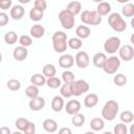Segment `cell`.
I'll return each instance as SVG.
<instances>
[{
    "label": "cell",
    "instance_id": "cell-24",
    "mask_svg": "<svg viewBox=\"0 0 134 134\" xmlns=\"http://www.w3.org/2000/svg\"><path fill=\"white\" fill-rule=\"evenodd\" d=\"M107 58L108 57L104 52H96L92 58V63L96 68H103Z\"/></svg>",
    "mask_w": 134,
    "mask_h": 134
},
{
    "label": "cell",
    "instance_id": "cell-51",
    "mask_svg": "<svg viewBox=\"0 0 134 134\" xmlns=\"http://www.w3.org/2000/svg\"><path fill=\"white\" fill-rule=\"evenodd\" d=\"M103 134H113L112 132H110V131H106V132H104Z\"/></svg>",
    "mask_w": 134,
    "mask_h": 134
},
{
    "label": "cell",
    "instance_id": "cell-9",
    "mask_svg": "<svg viewBox=\"0 0 134 134\" xmlns=\"http://www.w3.org/2000/svg\"><path fill=\"white\" fill-rule=\"evenodd\" d=\"M118 54H119V60H122L125 62H130L134 58V48L132 45L129 44L122 45L118 49Z\"/></svg>",
    "mask_w": 134,
    "mask_h": 134
},
{
    "label": "cell",
    "instance_id": "cell-27",
    "mask_svg": "<svg viewBox=\"0 0 134 134\" xmlns=\"http://www.w3.org/2000/svg\"><path fill=\"white\" fill-rule=\"evenodd\" d=\"M43 16H44V12H42V10L36 8V7H32L29 10V18H30L31 21L39 22L43 19Z\"/></svg>",
    "mask_w": 134,
    "mask_h": 134
},
{
    "label": "cell",
    "instance_id": "cell-17",
    "mask_svg": "<svg viewBox=\"0 0 134 134\" xmlns=\"http://www.w3.org/2000/svg\"><path fill=\"white\" fill-rule=\"evenodd\" d=\"M98 95L96 93H88L84 98V106L86 108H94L98 104Z\"/></svg>",
    "mask_w": 134,
    "mask_h": 134
},
{
    "label": "cell",
    "instance_id": "cell-33",
    "mask_svg": "<svg viewBox=\"0 0 134 134\" xmlns=\"http://www.w3.org/2000/svg\"><path fill=\"white\" fill-rule=\"evenodd\" d=\"M46 85L51 89H57L62 86V81L57 76H52V77L46 79Z\"/></svg>",
    "mask_w": 134,
    "mask_h": 134
},
{
    "label": "cell",
    "instance_id": "cell-43",
    "mask_svg": "<svg viewBox=\"0 0 134 134\" xmlns=\"http://www.w3.org/2000/svg\"><path fill=\"white\" fill-rule=\"evenodd\" d=\"M23 134H36V125L32 121H29L26 128L23 131Z\"/></svg>",
    "mask_w": 134,
    "mask_h": 134
},
{
    "label": "cell",
    "instance_id": "cell-14",
    "mask_svg": "<svg viewBox=\"0 0 134 134\" xmlns=\"http://www.w3.org/2000/svg\"><path fill=\"white\" fill-rule=\"evenodd\" d=\"M27 55H28V50L23 46H17L13 50V57L18 62H23L27 58Z\"/></svg>",
    "mask_w": 134,
    "mask_h": 134
},
{
    "label": "cell",
    "instance_id": "cell-15",
    "mask_svg": "<svg viewBox=\"0 0 134 134\" xmlns=\"http://www.w3.org/2000/svg\"><path fill=\"white\" fill-rule=\"evenodd\" d=\"M24 14H25V9L21 4H16V5L12 6V8L9 10V16L14 20H21L23 18Z\"/></svg>",
    "mask_w": 134,
    "mask_h": 134
},
{
    "label": "cell",
    "instance_id": "cell-5",
    "mask_svg": "<svg viewBox=\"0 0 134 134\" xmlns=\"http://www.w3.org/2000/svg\"><path fill=\"white\" fill-rule=\"evenodd\" d=\"M69 86L71 96H81L84 93L88 92L90 89V85L85 80H75L74 82L69 84Z\"/></svg>",
    "mask_w": 134,
    "mask_h": 134
},
{
    "label": "cell",
    "instance_id": "cell-35",
    "mask_svg": "<svg viewBox=\"0 0 134 134\" xmlns=\"http://www.w3.org/2000/svg\"><path fill=\"white\" fill-rule=\"evenodd\" d=\"M61 81H63L64 84H71L72 82L75 81L74 73H73L71 70H65V71L62 73V79H61Z\"/></svg>",
    "mask_w": 134,
    "mask_h": 134
},
{
    "label": "cell",
    "instance_id": "cell-46",
    "mask_svg": "<svg viewBox=\"0 0 134 134\" xmlns=\"http://www.w3.org/2000/svg\"><path fill=\"white\" fill-rule=\"evenodd\" d=\"M59 134H72V131L68 127H63L59 130Z\"/></svg>",
    "mask_w": 134,
    "mask_h": 134
},
{
    "label": "cell",
    "instance_id": "cell-29",
    "mask_svg": "<svg viewBox=\"0 0 134 134\" xmlns=\"http://www.w3.org/2000/svg\"><path fill=\"white\" fill-rule=\"evenodd\" d=\"M119 119H120V121L122 124H131L134 120V114L130 110H125V111H122L120 113Z\"/></svg>",
    "mask_w": 134,
    "mask_h": 134
},
{
    "label": "cell",
    "instance_id": "cell-44",
    "mask_svg": "<svg viewBox=\"0 0 134 134\" xmlns=\"http://www.w3.org/2000/svg\"><path fill=\"white\" fill-rule=\"evenodd\" d=\"M12 0H0V8L2 10H6V9H10L12 8Z\"/></svg>",
    "mask_w": 134,
    "mask_h": 134
},
{
    "label": "cell",
    "instance_id": "cell-41",
    "mask_svg": "<svg viewBox=\"0 0 134 134\" xmlns=\"http://www.w3.org/2000/svg\"><path fill=\"white\" fill-rule=\"evenodd\" d=\"M60 94L63 98H69L71 97V92H70V86L69 84H62L60 87Z\"/></svg>",
    "mask_w": 134,
    "mask_h": 134
},
{
    "label": "cell",
    "instance_id": "cell-11",
    "mask_svg": "<svg viewBox=\"0 0 134 134\" xmlns=\"http://www.w3.org/2000/svg\"><path fill=\"white\" fill-rule=\"evenodd\" d=\"M64 107H65V111H66L67 114L74 115V114L80 113L82 105H81L80 100H77V99H70V100L67 102V104Z\"/></svg>",
    "mask_w": 134,
    "mask_h": 134
},
{
    "label": "cell",
    "instance_id": "cell-19",
    "mask_svg": "<svg viewBox=\"0 0 134 134\" xmlns=\"http://www.w3.org/2000/svg\"><path fill=\"white\" fill-rule=\"evenodd\" d=\"M65 106L64 98L61 95H55L51 100V109L54 112H61Z\"/></svg>",
    "mask_w": 134,
    "mask_h": 134
},
{
    "label": "cell",
    "instance_id": "cell-52",
    "mask_svg": "<svg viewBox=\"0 0 134 134\" xmlns=\"http://www.w3.org/2000/svg\"><path fill=\"white\" fill-rule=\"evenodd\" d=\"M2 62V54H1V52H0V63Z\"/></svg>",
    "mask_w": 134,
    "mask_h": 134
},
{
    "label": "cell",
    "instance_id": "cell-37",
    "mask_svg": "<svg viewBox=\"0 0 134 134\" xmlns=\"http://www.w3.org/2000/svg\"><path fill=\"white\" fill-rule=\"evenodd\" d=\"M6 87L10 91H18L21 89V82L17 79H10L6 83Z\"/></svg>",
    "mask_w": 134,
    "mask_h": 134
},
{
    "label": "cell",
    "instance_id": "cell-38",
    "mask_svg": "<svg viewBox=\"0 0 134 134\" xmlns=\"http://www.w3.org/2000/svg\"><path fill=\"white\" fill-rule=\"evenodd\" d=\"M19 43H20V46H23L25 48L29 47L32 45V38L28 35H22L20 38H19Z\"/></svg>",
    "mask_w": 134,
    "mask_h": 134
},
{
    "label": "cell",
    "instance_id": "cell-30",
    "mask_svg": "<svg viewBox=\"0 0 134 134\" xmlns=\"http://www.w3.org/2000/svg\"><path fill=\"white\" fill-rule=\"evenodd\" d=\"M67 46L73 50H79L82 48L83 46V42L81 39L76 38V37H73V38H70L68 41H67Z\"/></svg>",
    "mask_w": 134,
    "mask_h": 134
},
{
    "label": "cell",
    "instance_id": "cell-25",
    "mask_svg": "<svg viewBox=\"0 0 134 134\" xmlns=\"http://www.w3.org/2000/svg\"><path fill=\"white\" fill-rule=\"evenodd\" d=\"M30 83L34 86L42 87V86L46 85V77L42 73H35L30 77Z\"/></svg>",
    "mask_w": 134,
    "mask_h": 134
},
{
    "label": "cell",
    "instance_id": "cell-49",
    "mask_svg": "<svg viewBox=\"0 0 134 134\" xmlns=\"http://www.w3.org/2000/svg\"><path fill=\"white\" fill-rule=\"evenodd\" d=\"M12 134H23V132H21V131H15V132H12Z\"/></svg>",
    "mask_w": 134,
    "mask_h": 134
},
{
    "label": "cell",
    "instance_id": "cell-22",
    "mask_svg": "<svg viewBox=\"0 0 134 134\" xmlns=\"http://www.w3.org/2000/svg\"><path fill=\"white\" fill-rule=\"evenodd\" d=\"M89 126L93 132H97L105 128V120L102 117H94L90 120Z\"/></svg>",
    "mask_w": 134,
    "mask_h": 134
},
{
    "label": "cell",
    "instance_id": "cell-45",
    "mask_svg": "<svg viewBox=\"0 0 134 134\" xmlns=\"http://www.w3.org/2000/svg\"><path fill=\"white\" fill-rule=\"evenodd\" d=\"M8 23V15L4 12H0V27L5 26Z\"/></svg>",
    "mask_w": 134,
    "mask_h": 134
},
{
    "label": "cell",
    "instance_id": "cell-16",
    "mask_svg": "<svg viewBox=\"0 0 134 134\" xmlns=\"http://www.w3.org/2000/svg\"><path fill=\"white\" fill-rule=\"evenodd\" d=\"M29 34H30V37L31 38L40 39V38L44 37V35H45V28L41 24H35V25H32L30 27Z\"/></svg>",
    "mask_w": 134,
    "mask_h": 134
},
{
    "label": "cell",
    "instance_id": "cell-36",
    "mask_svg": "<svg viewBox=\"0 0 134 134\" xmlns=\"http://www.w3.org/2000/svg\"><path fill=\"white\" fill-rule=\"evenodd\" d=\"M113 82H114V84H115L116 86L122 87V86H125V85L127 84L128 79H127V76H126L124 73H117V74L114 75Z\"/></svg>",
    "mask_w": 134,
    "mask_h": 134
},
{
    "label": "cell",
    "instance_id": "cell-6",
    "mask_svg": "<svg viewBox=\"0 0 134 134\" xmlns=\"http://www.w3.org/2000/svg\"><path fill=\"white\" fill-rule=\"evenodd\" d=\"M59 20L64 29L70 30L75 26V17L67 9H62L59 13Z\"/></svg>",
    "mask_w": 134,
    "mask_h": 134
},
{
    "label": "cell",
    "instance_id": "cell-7",
    "mask_svg": "<svg viewBox=\"0 0 134 134\" xmlns=\"http://www.w3.org/2000/svg\"><path fill=\"white\" fill-rule=\"evenodd\" d=\"M120 67V60L118 57L116 55H111L109 58H107L104 66H103V70L107 73V74H114L117 72V70Z\"/></svg>",
    "mask_w": 134,
    "mask_h": 134
},
{
    "label": "cell",
    "instance_id": "cell-2",
    "mask_svg": "<svg viewBox=\"0 0 134 134\" xmlns=\"http://www.w3.org/2000/svg\"><path fill=\"white\" fill-rule=\"evenodd\" d=\"M52 47L58 53H64L67 50V35L64 31L57 30L52 35Z\"/></svg>",
    "mask_w": 134,
    "mask_h": 134
},
{
    "label": "cell",
    "instance_id": "cell-3",
    "mask_svg": "<svg viewBox=\"0 0 134 134\" xmlns=\"http://www.w3.org/2000/svg\"><path fill=\"white\" fill-rule=\"evenodd\" d=\"M108 24L116 32H122L127 29V23L125 19L118 13H112L108 17Z\"/></svg>",
    "mask_w": 134,
    "mask_h": 134
},
{
    "label": "cell",
    "instance_id": "cell-21",
    "mask_svg": "<svg viewBox=\"0 0 134 134\" xmlns=\"http://www.w3.org/2000/svg\"><path fill=\"white\" fill-rule=\"evenodd\" d=\"M42 127L47 133H54L58 130V122L52 118H47L43 121Z\"/></svg>",
    "mask_w": 134,
    "mask_h": 134
},
{
    "label": "cell",
    "instance_id": "cell-13",
    "mask_svg": "<svg viewBox=\"0 0 134 134\" xmlns=\"http://www.w3.org/2000/svg\"><path fill=\"white\" fill-rule=\"evenodd\" d=\"M45 104H46V102H45L44 97L37 96V97H34V98H30V100L28 103V106H29V109L32 110V111H40L45 107Z\"/></svg>",
    "mask_w": 134,
    "mask_h": 134
},
{
    "label": "cell",
    "instance_id": "cell-4",
    "mask_svg": "<svg viewBox=\"0 0 134 134\" xmlns=\"http://www.w3.org/2000/svg\"><path fill=\"white\" fill-rule=\"evenodd\" d=\"M81 21L87 25L96 26L102 23V17L97 14L96 10H89L85 9L81 13Z\"/></svg>",
    "mask_w": 134,
    "mask_h": 134
},
{
    "label": "cell",
    "instance_id": "cell-40",
    "mask_svg": "<svg viewBox=\"0 0 134 134\" xmlns=\"http://www.w3.org/2000/svg\"><path fill=\"white\" fill-rule=\"evenodd\" d=\"M113 134H128V128L126 124L118 122L113 128Z\"/></svg>",
    "mask_w": 134,
    "mask_h": 134
},
{
    "label": "cell",
    "instance_id": "cell-42",
    "mask_svg": "<svg viewBox=\"0 0 134 134\" xmlns=\"http://www.w3.org/2000/svg\"><path fill=\"white\" fill-rule=\"evenodd\" d=\"M34 7L44 12L46 8H47V2L45 0H35L34 2Z\"/></svg>",
    "mask_w": 134,
    "mask_h": 134
},
{
    "label": "cell",
    "instance_id": "cell-48",
    "mask_svg": "<svg viewBox=\"0 0 134 134\" xmlns=\"http://www.w3.org/2000/svg\"><path fill=\"white\" fill-rule=\"evenodd\" d=\"M19 3H29V0H19Z\"/></svg>",
    "mask_w": 134,
    "mask_h": 134
},
{
    "label": "cell",
    "instance_id": "cell-50",
    "mask_svg": "<svg viewBox=\"0 0 134 134\" xmlns=\"http://www.w3.org/2000/svg\"><path fill=\"white\" fill-rule=\"evenodd\" d=\"M84 134H95V132H93V131H88V132H86V133H84Z\"/></svg>",
    "mask_w": 134,
    "mask_h": 134
},
{
    "label": "cell",
    "instance_id": "cell-12",
    "mask_svg": "<svg viewBox=\"0 0 134 134\" xmlns=\"http://www.w3.org/2000/svg\"><path fill=\"white\" fill-rule=\"evenodd\" d=\"M59 65L60 67L69 70L74 65V57L69 53H63L59 58Z\"/></svg>",
    "mask_w": 134,
    "mask_h": 134
},
{
    "label": "cell",
    "instance_id": "cell-34",
    "mask_svg": "<svg viewBox=\"0 0 134 134\" xmlns=\"http://www.w3.org/2000/svg\"><path fill=\"white\" fill-rule=\"evenodd\" d=\"M39 87L37 86H34V85H29L28 87H26L25 89V95L29 98H34V97H37L39 96Z\"/></svg>",
    "mask_w": 134,
    "mask_h": 134
},
{
    "label": "cell",
    "instance_id": "cell-28",
    "mask_svg": "<svg viewBox=\"0 0 134 134\" xmlns=\"http://www.w3.org/2000/svg\"><path fill=\"white\" fill-rule=\"evenodd\" d=\"M4 42L7 44V45H14L18 40H19V37L17 35V32L13 31V30H9L7 31L5 35H4Z\"/></svg>",
    "mask_w": 134,
    "mask_h": 134
},
{
    "label": "cell",
    "instance_id": "cell-20",
    "mask_svg": "<svg viewBox=\"0 0 134 134\" xmlns=\"http://www.w3.org/2000/svg\"><path fill=\"white\" fill-rule=\"evenodd\" d=\"M95 10L97 12V14H98L100 17H103V16H108V15H110V13H111V4H110L109 2H107V1L99 2V3L97 4V7H96Z\"/></svg>",
    "mask_w": 134,
    "mask_h": 134
},
{
    "label": "cell",
    "instance_id": "cell-10",
    "mask_svg": "<svg viewBox=\"0 0 134 134\" xmlns=\"http://www.w3.org/2000/svg\"><path fill=\"white\" fill-rule=\"evenodd\" d=\"M74 62L76 64V66L79 68H82V69H85L89 66L90 64V58H89V54L84 51V50H81L79 51L76 54H75V58H74Z\"/></svg>",
    "mask_w": 134,
    "mask_h": 134
},
{
    "label": "cell",
    "instance_id": "cell-32",
    "mask_svg": "<svg viewBox=\"0 0 134 134\" xmlns=\"http://www.w3.org/2000/svg\"><path fill=\"white\" fill-rule=\"evenodd\" d=\"M121 14L126 18H131L134 16V4L133 3H126L121 8Z\"/></svg>",
    "mask_w": 134,
    "mask_h": 134
},
{
    "label": "cell",
    "instance_id": "cell-18",
    "mask_svg": "<svg viewBox=\"0 0 134 134\" xmlns=\"http://www.w3.org/2000/svg\"><path fill=\"white\" fill-rule=\"evenodd\" d=\"M75 35H76V38H79L81 40H85L90 37L91 29H90V27H88L86 25H79L75 28Z\"/></svg>",
    "mask_w": 134,
    "mask_h": 134
},
{
    "label": "cell",
    "instance_id": "cell-23",
    "mask_svg": "<svg viewBox=\"0 0 134 134\" xmlns=\"http://www.w3.org/2000/svg\"><path fill=\"white\" fill-rule=\"evenodd\" d=\"M65 9H67L70 14H72L75 17L76 15L82 13V3L79 1H71L67 4V7Z\"/></svg>",
    "mask_w": 134,
    "mask_h": 134
},
{
    "label": "cell",
    "instance_id": "cell-39",
    "mask_svg": "<svg viewBox=\"0 0 134 134\" xmlns=\"http://www.w3.org/2000/svg\"><path fill=\"white\" fill-rule=\"evenodd\" d=\"M28 122H29V120H28L27 118H25V117H20V118H18V119L15 121V126H16V128L18 129V131L23 132Z\"/></svg>",
    "mask_w": 134,
    "mask_h": 134
},
{
    "label": "cell",
    "instance_id": "cell-26",
    "mask_svg": "<svg viewBox=\"0 0 134 134\" xmlns=\"http://www.w3.org/2000/svg\"><path fill=\"white\" fill-rule=\"evenodd\" d=\"M55 73H57V69L54 67L53 64H45L43 69H42V74L46 77V79H49V77H52V76H55Z\"/></svg>",
    "mask_w": 134,
    "mask_h": 134
},
{
    "label": "cell",
    "instance_id": "cell-47",
    "mask_svg": "<svg viewBox=\"0 0 134 134\" xmlns=\"http://www.w3.org/2000/svg\"><path fill=\"white\" fill-rule=\"evenodd\" d=\"M0 134H12V131L8 127L2 126V127H0Z\"/></svg>",
    "mask_w": 134,
    "mask_h": 134
},
{
    "label": "cell",
    "instance_id": "cell-1",
    "mask_svg": "<svg viewBox=\"0 0 134 134\" xmlns=\"http://www.w3.org/2000/svg\"><path fill=\"white\" fill-rule=\"evenodd\" d=\"M119 110V105L116 100L113 99H109L106 102V104L104 105L103 109H102V118L104 120H108V121H112L115 119L117 113Z\"/></svg>",
    "mask_w": 134,
    "mask_h": 134
},
{
    "label": "cell",
    "instance_id": "cell-8",
    "mask_svg": "<svg viewBox=\"0 0 134 134\" xmlns=\"http://www.w3.org/2000/svg\"><path fill=\"white\" fill-rule=\"evenodd\" d=\"M120 46H121V41L118 37H115V36L108 38L104 43L105 51L110 54H114L115 52H117Z\"/></svg>",
    "mask_w": 134,
    "mask_h": 134
},
{
    "label": "cell",
    "instance_id": "cell-31",
    "mask_svg": "<svg viewBox=\"0 0 134 134\" xmlns=\"http://www.w3.org/2000/svg\"><path fill=\"white\" fill-rule=\"evenodd\" d=\"M85 121H86V117H85L84 114H82V113H77V114L72 115L71 122H72V125H73L74 127L80 128V127H82V126L85 124Z\"/></svg>",
    "mask_w": 134,
    "mask_h": 134
}]
</instances>
